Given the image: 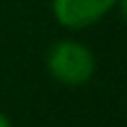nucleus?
Instances as JSON below:
<instances>
[{"instance_id":"nucleus-1","label":"nucleus","mask_w":127,"mask_h":127,"mask_svg":"<svg viewBox=\"0 0 127 127\" xmlns=\"http://www.w3.org/2000/svg\"><path fill=\"white\" fill-rule=\"evenodd\" d=\"M45 65L55 82L67 87H80L90 82L97 70L92 50L77 40H57L55 45H50L45 55Z\"/></svg>"},{"instance_id":"nucleus-4","label":"nucleus","mask_w":127,"mask_h":127,"mask_svg":"<svg viewBox=\"0 0 127 127\" xmlns=\"http://www.w3.org/2000/svg\"><path fill=\"white\" fill-rule=\"evenodd\" d=\"M0 127H13V122H10V117L0 110Z\"/></svg>"},{"instance_id":"nucleus-2","label":"nucleus","mask_w":127,"mask_h":127,"mask_svg":"<svg viewBox=\"0 0 127 127\" xmlns=\"http://www.w3.org/2000/svg\"><path fill=\"white\" fill-rule=\"evenodd\" d=\"M52 15L55 20L67 30H82L100 23L117 0H52Z\"/></svg>"},{"instance_id":"nucleus-3","label":"nucleus","mask_w":127,"mask_h":127,"mask_svg":"<svg viewBox=\"0 0 127 127\" xmlns=\"http://www.w3.org/2000/svg\"><path fill=\"white\" fill-rule=\"evenodd\" d=\"M117 8H120V15H122V20L127 23V0H117Z\"/></svg>"}]
</instances>
